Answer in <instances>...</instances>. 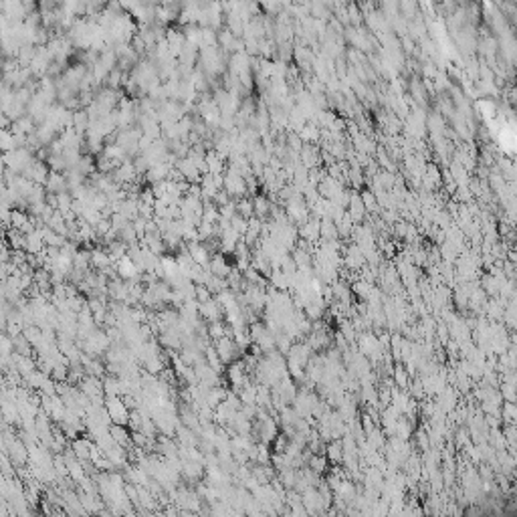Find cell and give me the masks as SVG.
Wrapping results in <instances>:
<instances>
[{
  "mask_svg": "<svg viewBox=\"0 0 517 517\" xmlns=\"http://www.w3.org/2000/svg\"><path fill=\"white\" fill-rule=\"evenodd\" d=\"M115 265H117L119 275H121V277H125V279H132L134 275H138V265H136V263H134L127 254L121 258V261H117Z\"/></svg>",
  "mask_w": 517,
  "mask_h": 517,
  "instance_id": "1",
  "label": "cell"
},
{
  "mask_svg": "<svg viewBox=\"0 0 517 517\" xmlns=\"http://www.w3.org/2000/svg\"><path fill=\"white\" fill-rule=\"evenodd\" d=\"M252 204H254V216L256 218H263L269 212V208H271V204H269V200L265 196H254Z\"/></svg>",
  "mask_w": 517,
  "mask_h": 517,
  "instance_id": "2",
  "label": "cell"
},
{
  "mask_svg": "<svg viewBox=\"0 0 517 517\" xmlns=\"http://www.w3.org/2000/svg\"><path fill=\"white\" fill-rule=\"evenodd\" d=\"M230 224H232V228H234V230L244 238V234L248 232V220H246V218H242L240 214H236V216L230 220Z\"/></svg>",
  "mask_w": 517,
  "mask_h": 517,
  "instance_id": "3",
  "label": "cell"
}]
</instances>
